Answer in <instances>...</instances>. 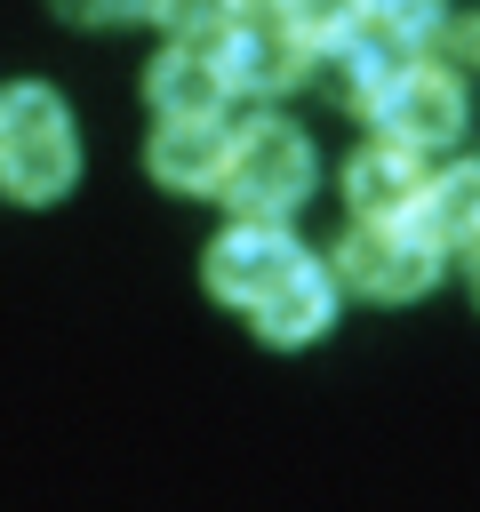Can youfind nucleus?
<instances>
[{
	"label": "nucleus",
	"instance_id": "f8f14e48",
	"mask_svg": "<svg viewBox=\"0 0 480 512\" xmlns=\"http://www.w3.org/2000/svg\"><path fill=\"white\" fill-rule=\"evenodd\" d=\"M416 224L432 232V248H480V160H456V168H440L432 184H424V208H416Z\"/></svg>",
	"mask_w": 480,
	"mask_h": 512
},
{
	"label": "nucleus",
	"instance_id": "39448f33",
	"mask_svg": "<svg viewBox=\"0 0 480 512\" xmlns=\"http://www.w3.org/2000/svg\"><path fill=\"white\" fill-rule=\"evenodd\" d=\"M312 56H320V48H312L280 8H240L232 40L216 48V64H224L232 96H280V88H296V80L312 72Z\"/></svg>",
	"mask_w": 480,
	"mask_h": 512
},
{
	"label": "nucleus",
	"instance_id": "9b49d317",
	"mask_svg": "<svg viewBox=\"0 0 480 512\" xmlns=\"http://www.w3.org/2000/svg\"><path fill=\"white\" fill-rule=\"evenodd\" d=\"M328 320H336V272H320L312 256L272 288V296H256L248 304V328L264 336V344H312V336H328Z\"/></svg>",
	"mask_w": 480,
	"mask_h": 512
},
{
	"label": "nucleus",
	"instance_id": "423d86ee",
	"mask_svg": "<svg viewBox=\"0 0 480 512\" xmlns=\"http://www.w3.org/2000/svg\"><path fill=\"white\" fill-rule=\"evenodd\" d=\"M368 120L384 128V144L440 152V144H456V136H464V88H456V72H448V64H408V72L384 88V104H376Z\"/></svg>",
	"mask_w": 480,
	"mask_h": 512
},
{
	"label": "nucleus",
	"instance_id": "6e6552de",
	"mask_svg": "<svg viewBox=\"0 0 480 512\" xmlns=\"http://www.w3.org/2000/svg\"><path fill=\"white\" fill-rule=\"evenodd\" d=\"M224 160H232V128L224 120H160L152 144H144L152 184L160 192H192V200L224 192Z\"/></svg>",
	"mask_w": 480,
	"mask_h": 512
},
{
	"label": "nucleus",
	"instance_id": "0eeeda50",
	"mask_svg": "<svg viewBox=\"0 0 480 512\" xmlns=\"http://www.w3.org/2000/svg\"><path fill=\"white\" fill-rule=\"evenodd\" d=\"M312 64H320V80H328V96H336V104L376 112V104H384V88H392L416 56H408V48H400V32H392V24H376V8H368V24H352L344 40H328Z\"/></svg>",
	"mask_w": 480,
	"mask_h": 512
},
{
	"label": "nucleus",
	"instance_id": "4468645a",
	"mask_svg": "<svg viewBox=\"0 0 480 512\" xmlns=\"http://www.w3.org/2000/svg\"><path fill=\"white\" fill-rule=\"evenodd\" d=\"M368 8H376V0H280V16H288L312 48H328V40H344L352 24H368Z\"/></svg>",
	"mask_w": 480,
	"mask_h": 512
},
{
	"label": "nucleus",
	"instance_id": "9d476101",
	"mask_svg": "<svg viewBox=\"0 0 480 512\" xmlns=\"http://www.w3.org/2000/svg\"><path fill=\"white\" fill-rule=\"evenodd\" d=\"M144 104H152L160 120H224L232 80H224V64H216L208 48H160V56L144 64Z\"/></svg>",
	"mask_w": 480,
	"mask_h": 512
},
{
	"label": "nucleus",
	"instance_id": "1a4fd4ad",
	"mask_svg": "<svg viewBox=\"0 0 480 512\" xmlns=\"http://www.w3.org/2000/svg\"><path fill=\"white\" fill-rule=\"evenodd\" d=\"M424 184H432L424 152L384 144V136H376L368 152H352V168H344V200H352L360 224H408V216L424 208Z\"/></svg>",
	"mask_w": 480,
	"mask_h": 512
},
{
	"label": "nucleus",
	"instance_id": "f3484780",
	"mask_svg": "<svg viewBox=\"0 0 480 512\" xmlns=\"http://www.w3.org/2000/svg\"><path fill=\"white\" fill-rule=\"evenodd\" d=\"M240 8H280V0H240Z\"/></svg>",
	"mask_w": 480,
	"mask_h": 512
},
{
	"label": "nucleus",
	"instance_id": "20e7f679",
	"mask_svg": "<svg viewBox=\"0 0 480 512\" xmlns=\"http://www.w3.org/2000/svg\"><path fill=\"white\" fill-rule=\"evenodd\" d=\"M312 248L288 232V224H264V216H240V224H224L216 240H208V256H200V280H208V296H224V304H256V296H272L296 264H304Z\"/></svg>",
	"mask_w": 480,
	"mask_h": 512
},
{
	"label": "nucleus",
	"instance_id": "7ed1b4c3",
	"mask_svg": "<svg viewBox=\"0 0 480 512\" xmlns=\"http://www.w3.org/2000/svg\"><path fill=\"white\" fill-rule=\"evenodd\" d=\"M336 280L376 296V304H408V296H424L440 280V248H432V232L416 216L408 224H352L336 240Z\"/></svg>",
	"mask_w": 480,
	"mask_h": 512
},
{
	"label": "nucleus",
	"instance_id": "f257e3e1",
	"mask_svg": "<svg viewBox=\"0 0 480 512\" xmlns=\"http://www.w3.org/2000/svg\"><path fill=\"white\" fill-rule=\"evenodd\" d=\"M72 176H80V136H72L64 96L40 80L0 88V192L24 208H48L72 192Z\"/></svg>",
	"mask_w": 480,
	"mask_h": 512
},
{
	"label": "nucleus",
	"instance_id": "f03ea898",
	"mask_svg": "<svg viewBox=\"0 0 480 512\" xmlns=\"http://www.w3.org/2000/svg\"><path fill=\"white\" fill-rule=\"evenodd\" d=\"M312 176H320V160H312V136L296 128V120H240L232 128V160H224V192L216 200H232L240 216H264V224H280L288 208H304L312 200Z\"/></svg>",
	"mask_w": 480,
	"mask_h": 512
},
{
	"label": "nucleus",
	"instance_id": "2eb2a0df",
	"mask_svg": "<svg viewBox=\"0 0 480 512\" xmlns=\"http://www.w3.org/2000/svg\"><path fill=\"white\" fill-rule=\"evenodd\" d=\"M56 8H72V16H136L152 0H56Z\"/></svg>",
	"mask_w": 480,
	"mask_h": 512
},
{
	"label": "nucleus",
	"instance_id": "ddd939ff",
	"mask_svg": "<svg viewBox=\"0 0 480 512\" xmlns=\"http://www.w3.org/2000/svg\"><path fill=\"white\" fill-rule=\"evenodd\" d=\"M152 16L168 24V48H224L240 24V0H152Z\"/></svg>",
	"mask_w": 480,
	"mask_h": 512
},
{
	"label": "nucleus",
	"instance_id": "dca6fc26",
	"mask_svg": "<svg viewBox=\"0 0 480 512\" xmlns=\"http://www.w3.org/2000/svg\"><path fill=\"white\" fill-rule=\"evenodd\" d=\"M472 296H480V248H472Z\"/></svg>",
	"mask_w": 480,
	"mask_h": 512
}]
</instances>
